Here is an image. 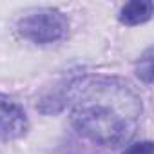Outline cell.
I'll return each instance as SVG.
<instances>
[{
	"label": "cell",
	"mask_w": 154,
	"mask_h": 154,
	"mask_svg": "<svg viewBox=\"0 0 154 154\" xmlns=\"http://www.w3.org/2000/svg\"><path fill=\"white\" fill-rule=\"evenodd\" d=\"M29 122L26 111L13 100L0 96V140L9 141L27 132Z\"/></svg>",
	"instance_id": "cell-3"
},
{
	"label": "cell",
	"mask_w": 154,
	"mask_h": 154,
	"mask_svg": "<svg viewBox=\"0 0 154 154\" xmlns=\"http://www.w3.org/2000/svg\"><path fill=\"white\" fill-rule=\"evenodd\" d=\"M71 122L82 136L96 145L127 143L140 125L141 98L118 78L89 76L71 82Z\"/></svg>",
	"instance_id": "cell-1"
},
{
	"label": "cell",
	"mask_w": 154,
	"mask_h": 154,
	"mask_svg": "<svg viewBox=\"0 0 154 154\" xmlns=\"http://www.w3.org/2000/svg\"><path fill=\"white\" fill-rule=\"evenodd\" d=\"M136 74L143 84L152 82V47H149L136 63Z\"/></svg>",
	"instance_id": "cell-5"
},
{
	"label": "cell",
	"mask_w": 154,
	"mask_h": 154,
	"mask_svg": "<svg viewBox=\"0 0 154 154\" xmlns=\"http://www.w3.org/2000/svg\"><path fill=\"white\" fill-rule=\"evenodd\" d=\"M123 154H152V141L150 140H145V141L132 143L131 147L125 149Z\"/></svg>",
	"instance_id": "cell-6"
},
{
	"label": "cell",
	"mask_w": 154,
	"mask_h": 154,
	"mask_svg": "<svg viewBox=\"0 0 154 154\" xmlns=\"http://www.w3.org/2000/svg\"><path fill=\"white\" fill-rule=\"evenodd\" d=\"M152 9H154V6L149 0H132V2H129L122 8L118 20L123 26H140V24H145L147 20H150Z\"/></svg>",
	"instance_id": "cell-4"
},
{
	"label": "cell",
	"mask_w": 154,
	"mask_h": 154,
	"mask_svg": "<svg viewBox=\"0 0 154 154\" xmlns=\"http://www.w3.org/2000/svg\"><path fill=\"white\" fill-rule=\"evenodd\" d=\"M18 35L33 44H53L63 40L69 33L67 17L54 8H42L33 13H27L18 20Z\"/></svg>",
	"instance_id": "cell-2"
}]
</instances>
